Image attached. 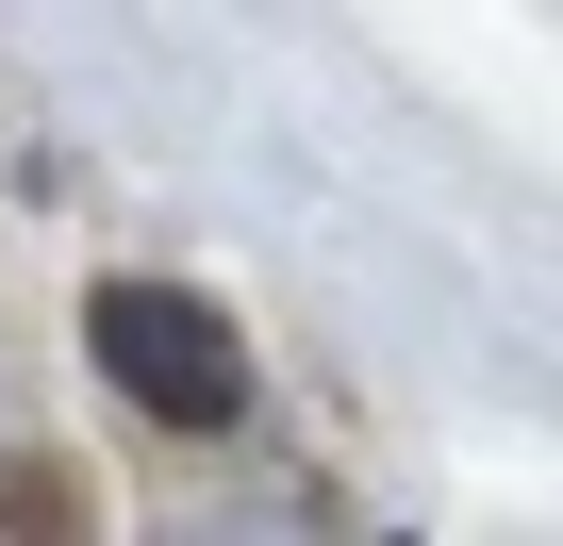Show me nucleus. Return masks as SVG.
<instances>
[{
	"label": "nucleus",
	"mask_w": 563,
	"mask_h": 546,
	"mask_svg": "<svg viewBox=\"0 0 563 546\" xmlns=\"http://www.w3.org/2000/svg\"><path fill=\"white\" fill-rule=\"evenodd\" d=\"M84 332H100V381H117L150 431H232L249 348L216 332V299H183V282H100V299H84Z\"/></svg>",
	"instance_id": "1"
},
{
	"label": "nucleus",
	"mask_w": 563,
	"mask_h": 546,
	"mask_svg": "<svg viewBox=\"0 0 563 546\" xmlns=\"http://www.w3.org/2000/svg\"><path fill=\"white\" fill-rule=\"evenodd\" d=\"M0 530H84V497H67L51 464H0Z\"/></svg>",
	"instance_id": "2"
}]
</instances>
